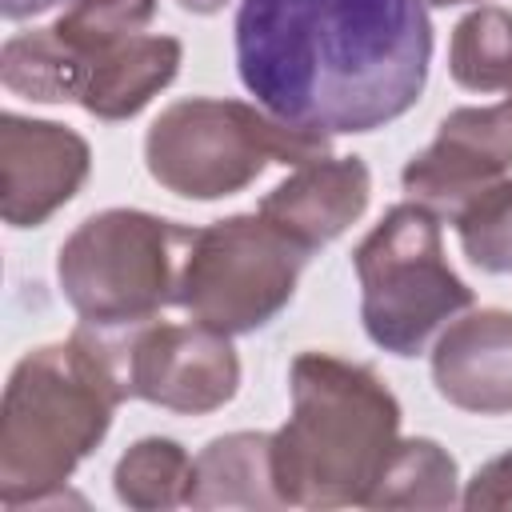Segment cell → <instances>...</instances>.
Masks as SVG:
<instances>
[{
    "label": "cell",
    "mask_w": 512,
    "mask_h": 512,
    "mask_svg": "<svg viewBox=\"0 0 512 512\" xmlns=\"http://www.w3.org/2000/svg\"><path fill=\"white\" fill-rule=\"evenodd\" d=\"M360 276V320L376 348L416 356L456 312L472 308V288L452 272L440 244V216L416 200L396 204L352 252Z\"/></svg>",
    "instance_id": "6"
},
{
    "label": "cell",
    "mask_w": 512,
    "mask_h": 512,
    "mask_svg": "<svg viewBox=\"0 0 512 512\" xmlns=\"http://www.w3.org/2000/svg\"><path fill=\"white\" fill-rule=\"evenodd\" d=\"M324 132H304L244 100L192 96L168 104L148 136L144 160L156 184L188 200H216L248 188L268 164H312L328 156Z\"/></svg>",
    "instance_id": "4"
},
{
    "label": "cell",
    "mask_w": 512,
    "mask_h": 512,
    "mask_svg": "<svg viewBox=\"0 0 512 512\" xmlns=\"http://www.w3.org/2000/svg\"><path fill=\"white\" fill-rule=\"evenodd\" d=\"M432 380L464 412H512V312L480 308L448 324L432 348Z\"/></svg>",
    "instance_id": "11"
},
{
    "label": "cell",
    "mask_w": 512,
    "mask_h": 512,
    "mask_svg": "<svg viewBox=\"0 0 512 512\" xmlns=\"http://www.w3.org/2000/svg\"><path fill=\"white\" fill-rule=\"evenodd\" d=\"M124 400L108 328L80 324L64 344L28 352L12 368L0 408V500L20 508L60 492Z\"/></svg>",
    "instance_id": "2"
},
{
    "label": "cell",
    "mask_w": 512,
    "mask_h": 512,
    "mask_svg": "<svg viewBox=\"0 0 512 512\" xmlns=\"http://www.w3.org/2000/svg\"><path fill=\"white\" fill-rule=\"evenodd\" d=\"M448 68L460 88L500 92L512 88V12L484 4L452 28Z\"/></svg>",
    "instance_id": "16"
},
{
    "label": "cell",
    "mask_w": 512,
    "mask_h": 512,
    "mask_svg": "<svg viewBox=\"0 0 512 512\" xmlns=\"http://www.w3.org/2000/svg\"><path fill=\"white\" fill-rule=\"evenodd\" d=\"M112 484H116V500L128 508L152 512V508L188 504L192 456L168 436H148L120 456Z\"/></svg>",
    "instance_id": "17"
},
{
    "label": "cell",
    "mask_w": 512,
    "mask_h": 512,
    "mask_svg": "<svg viewBox=\"0 0 512 512\" xmlns=\"http://www.w3.org/2000/svg\"><path fill=\"white\" fill-rule=\"evenodd\" d=\"M428 4H468V0H428Z\"/></svg>",
    "instance_id": "23"
},
{
    "label": "cell",
    "mask_w": 512,
    "mask_h": 512,
    "mask_svg": "<svg viewBox=\"0 0 512 512\" xmlns=\"http://www.w3.org/2000/svg\"><path fill=\"white\" fill-rule=\"evenodd\" d=\"M456 236L464 256L484 272H512V180H496L472 196L456 216Z\"/></svg>",
    "instance_id": "19"
},
{
    "label": "cell",
    "mask_w": 512,
    "mask_h": 512,
    "mask_svg": "<svg viewBox=\"0 0 512 512\" xmlns=\"http://www.w3.org/2000/svg\"><path fill=\"white\" fill-rule=\"evenodd\" d=\"M308 256L304 244L260 212L192 228L176 276V304L224 336L256 332L288 308Z\"/></svg>",
    "instance_id": "7"
},
{
    "label": "cell",
    "mask_w": 512,
    "mask_h": 512,
    "mask_svg": "<svg viewBox=\"0 0 512 512\" xmlns=\"http://www.w3.org/2000/svg\"><path fill=\"white\" fill-rule=\"evenodd\" d=\"M512 168V100L488 108H456L440 120L436 140L404 164V192L440 220L456 216L472 196L504 180Z\"/></svg>",
    "instance_id": "9"
},
{
    "label": "cell",
    "mask_w": 512,
    "mask_h": 512,
    "mask_svg": "<svg viewBox=\"0 0 512 512\" xmlns=\"http://www.w3.org/2000/svg\"><path fill=\"white\" fill-rule=\"evenodd\" d=\"M188 504L192 508H280L284 500L272 484V436L264 432L216 436L192 460Z\"/></svg>",
    "instance_id": "14"
},
{
    "label": "cell",
    "mask_w": 512,
    "mask_h": 512,
    "mask_svg": "<svg viewBox=\"0 0 512 512\" xmlns=\"http://www.w3.org/2000/svg\"><path fill=\"white\" fill-rule=\"evenodd\" d=\"M152 12H156V0H72L60 12V20L52 24V32L84 64V60L112 52L116 44L140 36V28L152 20Z\"/></svg>",
    "instance_id": "18"
},
{
    "label": "cell",
    "mask_w": 512,
    "mask_h": 512,
    "mask_svg": "<svg viewBox=\"0 0 512 512\" xmlns=\"http://www.w3.org/2000/svg\"><path fill=\"white\" fill-rule=\"evenodd\" d=\"M424 0H240L236 68L264 112L304 132H372L428 80Z\"/></svg>",
    "instance_id": "1"
},
{
    "label": "cell",
    "mask_w": 512,
    "mask_h": 512,
    "mask_svg": "<svg viewBox=\"0 0 512 512\" xmlns=\"http://www.w3.org/2000/svg\"><path fill=\"white\" fill-rule=\"evenodd\" d=\"M464 508H472V512L476 508H512V452L488 460L472 476V484L464 492Z\"/></svg>",
    "instance_id": "20"
},
{
    "label": "cell",
    "mask_w": 512,
    "mask_h": 512,
    "mask_svg": "<svg viewBox=\"0 0 512 512\" xmlns=\"http://www.w3.org/2000/svg\"><path fill=\"white\" fill-rule=\"evenodd\" d=\"M368 508H448L456 504V460L424 436L396 440L368 500Z\"/></svg>",
    "instance_id": "15"
},
{
    "label": "cell",
    "mask_w": 512,
    "mask_h": 512,
    "mask_svg": "<svg viewBox=\"0 0 512 512\" xmlns=\"http://www.w3.org/2000/svg\"><path fill=\"white\" fill-rule=\"evenodd\" d=\"M56 4L60 0H0V12H4V20H28V16H40Z\"/></svg>",
    "instance_id": "21"
},
{
    "label": "cell",
    "mask_w": 512,
    "mask_h": 512,
    "mask_svg": "<svg viewBox=\"0 0 512 512\" xmlns=\"http://www.w3.org/2000/svg\"><path fill=\"white\" fill-rule=\"evenodd\" d=\"M184 12H196V16H212V12H220L228 0H176Z\"/></svg>",
    "instance_id": "22"
},
{
    "label": "cell",
    "mask_w": 512,
    "mask_h": 512,
    "mask_svg": "<svg viewBox=\"0 0 512 512\" xmlns=\"http://www.w3.org/2000/svg\"><path fill=\"white\" fill-rule=\"evenodd\" d=\"M192 228L136 208L88 216L60 248L56 276L64 300L92 328L148 324L164 304H176V276Z\"/></svg>",
    "instance_id": "5"
},
{
    "label": "cell",
    "mask_w": 512,
    "mask_h": 512,
    "mask_svg": "<svg viewBox=\"0 0 512 512\" xmlns=\"http://www.w3.org/2000/svg\"><path fill=\"white\" fill-rule=\"evenodd\" d=\"M92 152L84 136L52 120L0 116V216L12 228H36L64 208L88 180Z\"/></svg>",
    "instance_id": "10"
},
{
    "label": "cell",
    "mask_w": 512,
    "mask_h": 512,
    "mask_svg": "<svg viewBox=\"0 0 512 512\" xmlns=\"http://www.w3.org/2000/svg\"><path fill=\"white\" fill-rule=\"evenodd\" d=\"M180 40L176 36H132L112 52L92 60H76V100L84 112L100 120L136 116L160 88L180 72Z\"/></svg>",
    "instance_id": "13"
},
{
    "label": "cell",
    "mask_w": 512,
    "mask_h": 512,
    "mask_svg": "<svg viewBox=\"0 0 512 512\" xmlns=\"http://www.w3.org/2000/svg\"><path fill=\"white\" fill-rule=\"evenodd\" d=\"M400 428V404L368 368L328 352L292 360V416L272 432V484L284 504H364Z\"/></svg>",
    "instance_id": "3"
},
{
    "label": "cell",
    "mask_w": 512,
    "mask_h": 512,
    "mask_svg": "<svg viewBox=\"0 0 512 512\" xmlns=\"http://www.w3.org/2000/svg\"><path fill=\"white\" fill-rule=\"evenodd\" d=\"M372 176L360 156H320L300 164L288 180H280L264 200L260 216L288 232L308 252L336 240L348 224H356L368 208Z\"/></svg>",
    "instance_id": "12"
},
{
    "label": "cell",
    "mask_w": 512,
    "mask_h": 512,
    "mask_svg": "<svg viewBox=\"0 0 512 512\" xmlns=\"http://www.w3.org/2000/svg\"><path fill=\"white\" fill-rule=\"evenodd\" d=\"M128 396L168 412H216L240 388V360L224 332L192 324H136L116 340Z\"/></svg>",
    "instance_id": "8"
}]
</instances>
